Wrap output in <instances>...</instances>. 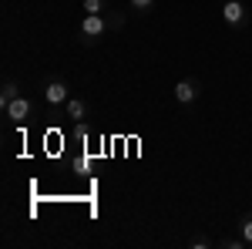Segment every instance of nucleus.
I'll use <instances>...</instances> for the list:
<instances>
[{
    "label": "nucleus",
    "instance_id": "1a4fd4ad",
    "mask_svg": "<svg viewBox=\"0 0 252 249\" xmlns=\"http://www.w3.org/2000/svg\"><path fill=\"white\" fill-rule=\"evenodd\" d=\"M239 236H242V239L252 246V212H246V215L239 219Z\"/></svg>",
    "mask_w": 252,
    "mask_h": 249
},
{
    "label": "nucleus",
    "instance_id": "f8f14e48",
    "mask_svg": "<svg viewBox=\"0 0 252 249\" xmlns=\"http://www.w3.org/2000/svg\"><path fill=\"white\" fill-rule=\"evenodd\" d=\"M209 246H212L209 236H195V239H192V249H209Z\"/></svg>",
    "mask_w": 252,
    "mask_h": 249
},
{
    "label": "nucleus",
    "instance_id": "9d476101",
    "mask_svg": "<svg viewBox=\"0 0 252 249\" xmlns=\"http://www.w3.org/2000/svg\"><path fill=\"white\" fill-rule=\"evenodd\" d=\"M219 246H222V249H246V246H249V243H246L242 236H225V239H222Z\"/></svg>",
    "mask_w": 252,
    "mask_h": 249
},
{
    "label": "nucleus",
    "instance_id": "20e7f679",
    "mask_svg": "<svg viewBox=\"0 0 252 249\" xmlns=\"http://www.w3.org/2000/svg\"><path fill=\"white\" fill-rule=\"evenodd\" d=\"M198 95H202L198 77H182V81L175 84V101H178V105H195Z\"/></svg>",
    "mask_w": 252,
    "mask_h": 249
},
{
    "label": "nucleus",
    "instance_id": "f03ea898",
    "mask_svg": "<svg viewBox=\"0 0 252 249\" xmlns=\"http://www.w3.org/2000/svg\"><path fill=\"white\" fill-rule=\"evenodd\" d=\"M108 31H111V24H108L104 14H84L81 17V40L84 44H97Z\"/></svg>",
    "mask_w": 252,
    "mask_h": 249
},
{
    "label": "nucleus",
    "instance_id": "423d86ee",
    "mask_svg": "<svg viewBox=\"0 0 252 249\" xmlns=\"http://www.w3.org/2000/svg\"><path fill=\"white\" fill-rule=\"evenodd\" d=\"M64 118L71 121V125H78V121H88V101L78 95L67 98V105H64Z\"/></svg>",
    "mask_w": 252,
    "mask_h": 249
},
{
    "label": "nucleus",
    "instance_id": "0eeeda50",
    "mask_svg": "<svg viewBox=\"0 0 252 249\" xmlns=\"http://www.w3.org/2000/svg\"><path fill=\"white\" fill-rule=\"evenodd\" d=\"M17 95H20V84L14 81V77H7V81H3V88H0V111H3V108H7Z\"/></svg>",
    "mask_w": 252,
    "mask_h": 249
},
{
    "label": "nucleus",
    "instance_id": "6e6552de",
    "mask_svg": "<svg viewBox=\"0 0 252 249\" xmlns=\"http://www.w3.org/2000/svg\"><path fill=\"white\" fill-rule=\"evenodd\" d=\"M84 14H108V0H81Z\"/></svg>",
    "mask_w": 252,
    "mask_h": 249
},
{
    "label": "nucleus",
    "instance_id": "7ed1b4c3",
    "mask_svg": "<svg viewBox=\"0 0 252 249\" xmlns=\"http://www.w3.org/2000/svg\"><path fill=\"white\" fill-rule=\"evenodd\" d=\"M31 115H34V101L24 98V95H17L7 108H3V118H7L10 125H24V121H31Z\"/></svg>",
    "mask_w": 252,
    "mask_h": 249
},
{
    "label": "nucleus",
    "instance_id": "9b49d317",
    "mask_svg": "<svg viewBox=\"0 0 252 249\" xmlns=\"http://www.w3.org/2000/svg\"><path fill=\"white\" fill-rule=\"evenodd\" d=\"M128 7H131L135 14H148V10L155 7V0H128Z\"/></svg>",
    "mask_w": 252,
    "mask_h": 249
},
{
    "label": "nucleus",
    "instance_id": "f257e3e1",
    "mask_svg": "<svg viewBox=\"0 0 252 249\" xmlns=\"http://www.w3.org/2000/svg\"><path fill=\"white\" fill-rule=\"evenodd\" d=\"M67 98H71V84L64 81V77H47L44 81V101H47V108L51 111H58V108H64L67 105Z\"/></svg>",
    "mask_w": 252,
    "mask_h": 249
},
{
    "label": "nucleus",
    "instance_id": "39448f33",
    "mask_svg": "<svg viewBox=\"0 0 252 249\" xmlns=\"http://www.w3.org/2000/svg\"><path fill=\"white\" fill-rule=\"evenodd\" d=\"M222 20H225L229 27H242V24L249 20L246 3H242V0H225V3H222Z\"/></svg>",
    "mask_w": 252,
    "mask_h": 249
},
{
    "label": "nucleus",
    "instance_id": "ddd939ff",
    "mask_svg": "<svg viewBox=\"0 0 252 249\" xmlns=\"http://www.w3.org/2000/svg\"><path fill=\"white\" fill-rule=\"evenodd\" d=\"M222 3H225V0H222Z\"/></svg>",
    "mask_w": 252,
    "mask_h": 249
}]
</instances>
